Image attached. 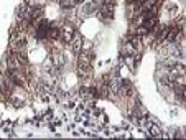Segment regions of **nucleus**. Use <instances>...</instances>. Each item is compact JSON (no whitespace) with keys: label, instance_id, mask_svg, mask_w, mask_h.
Masks as SVG:
<instances>
[{"label":"nucleus","instance_id":"f03ea898","mask_svg":"<svg viewBox=\"0 0 186 140\" xmlns=\"http://www.w3.org/2000/svg\"><path fill=\"white\" fill-rule=\"evenodd\" d=\"M81 46H82V40H81V38H74V43H73V51L79 54Z\"/></svg>","mask_w":186,"mask_h":140},{"label":"nucleus","instance_id":"39448f33","mask_svg":"<svg viewBox=\"0 0 186 140\" xmlns=\"http://www.w3.org/2000/svg\"><path fill=\"white\" fill-rule=\"evenodd\" d=\"M148 129H150V133H152V135H153V137H157V135H160V129H158V127H157V125H153V124H150V127H148Z\"/></svg>","mask_w":186,"mask_h":140},{"label":"nucleus","instance_id":"f257e3e1","mask_svg":"<svg viewBox=\"0 0 186 140\" xmlns=\"http://www.w3.org/2000/svg\"><path fill=\"white\" fill-rule=\"evenodd\" d=\"M179 31H181V28H179V27H175L171 31H168V33H166V38H165V40L168 41V43H175V41H176V36H178Z\"/></svg>","mask_w":186,"mask_h":140},{"label":"nucleus","instance_id":"423d86ee","mask_svg":"<svg viewBox=\"0 0 186 140\" xmlns=\"http://www.w3.org/2000/svg\"><path fill=\"white\" fill-rule=\"evenodd\" d=\"M147 33H148V30H147V28L143 27V25L137 28V36H143V35H147Z\"/></svg>","mask_w":186,"mask_h":140},{"label":"nucleus","instance_id":"20e7f679","mask_svg":"<svg viewBox=\"0 0 186 140\" xmlns=\"http://www.w3.org/2000/svg\"><path fill=\"white\" fill-rule=\"evenodd\" d=\"M140 40H142V38H140V36H133L132 40H130L132 46H135V48H140V46H142V41H140Z\"/></svg>","mask_w":186,"mask_h":140},{"label":"nucleus","instance_id":"7ed1b4c3","mask_svg":"<svg viewBox=\"0 0 186 140\" xmlns=\"http://www.w3.org/2000/svg\"><path fill=\"white\" fill-rule=\"evenodd\" d=\"M79 2H81V0H61V5H63L65 8H66V7L69 8V7H74V5L79 3Z\"/></svg>","mask_w":186,"mask_h":140}]
</instances>
